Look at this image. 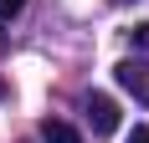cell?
Returning a JSON list of instances; mask_svg holds the SVG:
<instances>
[{
	"label": "cell",
	"instance_id": "cell-1",
	"mask_svg": "<svg viewBox=\"0 0 149 143\" xmlns=\"http://www.w3.org/2000/svg\"><path fill=\"white\" fill-rule=\"evenodd\" d=\"M113 77H118L123 92H134V97L149 107V67H144V61H118V67H113Z\"/></svg>",
	"mask_w": 149,
	"mask_h": 143
},
{
	"label": "cell",
	"instance_id": "cell-2",
	"mask_svg": "<svg viewBox=\"0 0 149 143\" xmlns=\"http://www.w3.org/2000/svg\"><path fill=\"white\" fill-rule=\"evenodd\" d=\"M88 123H93V133H113L118 128V102L103 97V92H93L88 97Z\"/></svg>",
	"mask_w": 149,
	"mask_h": 143
},
{
	"label": "cell",
	"instance_id": "cell-3",
	"mask_svg": "<svg viewBox=\"0 0 149 143\" xmlns=\"http://www.w3.org/2000/svg\"><path fill=\"white\" fill-rule=\"evenodd\" d=\"M41 138L46 143H82V133H77L72 123H62V118H46V123H41Z\"/></svg>",
	"mask_w": 149,
	"mask_h": 143
},
{
	"label": "cell",
	"instance_id": "cell-4",
	"mask_svg": "<svg viewBox=\"0 0 149 143\" xmlns=\"http://www.w3.org/2000/svg\"><path fill=\"white\" fill-rule=\"evenodd\" d=\"M123 143H149V123H134V128L123 133Z\"/></svg>",
	"mask_w": 149,
	"mask_h": 143
},
{
	"label": "cell",
	"instance_id": "cell-5",
	"mask_svg": "<svg viewBox=\"0 0 149 143\" xmlns=\"http://www.w3.org/2000/svg\"><path fill=\"white\" fill-rule=\"evenodd\" d=\"M26 10V0H0V21H10V15Z\"/></svg>",
	"mask_w": 149,
	"mask_h": 143
},
{
	"label": "cell",
	"instance_id": "cell-6",
	"mask_svg": "<svg viewBox=\"0 0 149 143\" xmlns=\"http://www.w3.org/2000/svg\"><path fill=\"white\" fill-rule=\"evenodd\" d=\"M129 36H134V46H144V51H149V21H139V26L129 31Z\"/></svg>",
	"mask_w": 149,
	"mask_h": 143
},
{
	"label": "cell",
	"instance_id": "cell-7",
	"mask_svg": "<svg viewBox=\"0 0 149 143\" xmlns=\"http://www.w3.org/2000/svg\"><path fill=\"white\" fill-rule=\"evenodd\" d=\"M0 46H5V36H0Z\"/></svg>",
	"mask_w": 149,
	"mask_h": 143
}]
</instances>
